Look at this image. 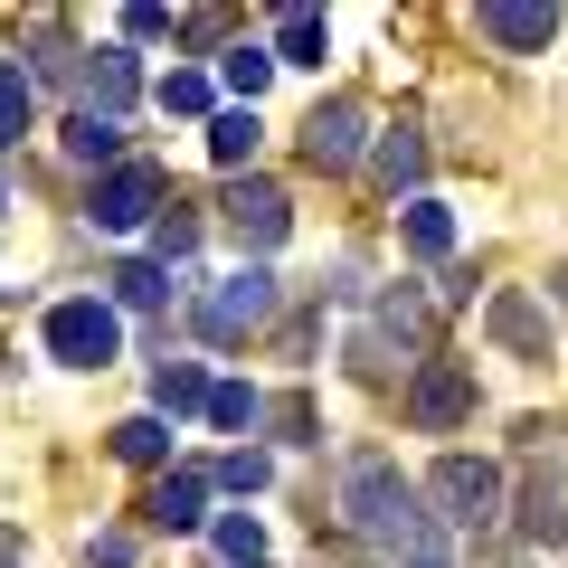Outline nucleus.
Segmentation results:
<instances>
[{
    "mask_svg": "<svg viewBox=\"0 0 568 568\" xmlns=\"http://www.w3.org/2000/svg\"><path fill=\"white\" fill-rule=\"evenodd\" d=\"M219 559H227V568H265V530H256V511H227V521H219Z\"/></svg>",
    "mask_w": 568,
    "mask_h": 568,
    "instance_id": "19",
    "label": "nucleus"
},
{
    "mask_svg": "<svg viewBox=\"0 0 568 568\" xmlns=\"http://www.w3.org/2000/svg\"><path fill=\"white\" fill-rule=\"evenodd\" d=\"M190 246H200V219H190V209H171V219L152 227V256H162V265H181Z\"/></svg>",
    "mask_w": 568,
    "mask_h": 568,
    "instance_id": "25",
    "label": "nucleus"
},
{
    "mask_svg": "<svg viewBox=\"0 0 568 568\" xmlns=\"http://www.w3.org/2000/svg\"><path fill=\"white\" fill-rule=\"evenodd\" d=\"M521 540H568V493L549 484V474L530 484V503H521Z\"/></svg>",
    "mask_w": 568,
    "mask_h": 568,
    "instance_id": "17",
    "label": "nucleus"
},
{
    "mask_svg": "<svg viewBox=\"0 0 568 568\" xmlns=\"http://www.w3.org/2000/svg\"><path fill=\"white\" fill-rule=\"evenodd\" d=\"M219 474H227V493H265V474H275V465H265L256 446H237V455H227Z\"/></svg>",
    "mask_w": 568,
    "mask_h": 568,
    "instance_id": "28",
    "label": "nucleus"
},
{
    "mask_svg": "<svg viewBox=\"0 0 568 568\" xmlns=\"http://www.w3.org/2000/svg\"><path fill=\"white\" fill-rule=\"evenodd\" d=\"M549 294H559V313H568V265H559V275H549Z\"/></svg>",
    "mask_w": 568,
    "mask_h": 568,
    "instance_id": "33",
    "label": "nucleus"
},
{
    "mask_svg": "<svg viewBox=\"0 0 568 568\" xmlns=\"http://www.w3.org/2000/svg\"><path fill=\"white\" fill-rule=\"evenodd\" d=\"M369 171H379V190H417V181H426V142H417V133L398 123V133H379Z\"/></svg>",
    "mask_w": 568,
    "mask_h": 568,
    "instance_id": "13",
    "label": "nucleus"
},
{
    "mask_svg": "<svg viewBox=\"0 0 568 568\" xmlns=\"http://www.w3.org/2000/svg\"><path fill=\"white\" fill-rule=\"evenodd\" d=\"M209 417H219V426H256L265 398H256V388H209Z\"/></svg>",
    "mask_w": 568,
    "mask_h": 568,
    "instance_id": "26",
    "label": "nucleus"
},
{
    "mask_svg": "<svg viewBox=\"0 0 568 568\" xmlns=\"http://www.w3.org/2000/svg\"><path fill=\"white\" fill-rule=\"evenodd\" d=\"M162 114H209V77L200 67H171L162 77Z\"/></svg>",
    "mask_w": 568,
    "mask_h": 568,
    "instance_id": "24",
    "label": "nucleus"
},
{
    "mask_svg": "<svg viewBox=\"0 0 568 568\" xmlns=\"http://www.w3.org/2000/svg\"><path fill=\"white\" fill-rule=\"evenodd\" d=\"M123 29H133V39H152V29H171V10H162V0H133V10H123Z\"/></svg>",
    "mask_w": 568,
    "mask_h": 568,
    "instance_id": "30",
    "label": "nucleus"
},
{
    "mask_svg": "<svg viewBox=\"0 0 568 568\" xmlns=\"http://www.w3.org/2000/svg\"><path fill=\"white\" fill-rule=\"evenodd\" d=\"M39 77H77V48H67L58 29H39Z\"/></svg>",
    "mask_w": 568,
    "mask_h": 568,
    "instance_id": "29",
    "label": "nucleus"
},
{
    "mask_svg": "<svg viewBox=\"0 0 568 568\" xmlns=\"http://www.w3.org/2000/svg\"><path fill=\"white\" fill-rule=\"evenodd\" d=\"M152 209H162V171L152 162H114L95 181V227H142Z\"/></svg>",
    "mask_w": 568,
    "mask_h": 568,
    "instance_id": "7",
    "label": "nucleus"
},
{
    "mask_svg": "<svg viewBox=\"0 0 568 568\" xmlns=\"http://www.w3.org/2000/svg\"><path fill=\"white\" fill-rule=\"evenodd\" d=\"M67 152L114 171V162H123V123H104V114H67Z\"/></svg>",
    "mask_w": 568,
    "mask_h": 568,
    "instance_id": "16",
    "label": "nucleus"
},
{
    "mask_svg": "<svg viewBox=\"0 0 568 568\" xmlns=\"http://www.w3.org/2000/svg\"><path fill=\"white\" fill-rule=\"evenodd\" d=\"M474 29H484L493 48H549V39H559V10H530V0H484V10H474Z\"/></svg>",
    "mask_w": 568,
    "mask_h": 568,
    "instance_id": "10",
    "label": "nucleus"
},
{
    "mask_svg": "<svg viewBox=\"0 0 568 568\" xmlns=\"http://www.w3.org/2000/svg\"><path fill=\"white\" fill-rule=\"evenodd\" d=\"M323 48H332L323 10H284L275 20V67H323Z\"/></svg>",
    "mask_w": 568,
    "mask_h": 568,
    "instance_id": "12",
    "label": "nucleus"
},
{
    "mask_svg": "<svg viewBox=\"0 0 568 568\" xmlns=\"http://www.w3.org/2000/svg\"><path fill=\"white\" fill-rule=\"evenodd\" d=\"M114 294H123V304H162V294H171V275H162V265H123V275H114Z\"/></svg>",
    "mask_w": 568,
    "mask_h": 568,
    "instance_id": "27",
    "label": "nucleus"
},
{
    "mask_svg": "<svg viewBox=\"0 0 568 568\" xmlns=\"http://www.w3.org/2000/svg\"><path fill=\"white\" fill-rule=\"evenodd\" d=\"M152 407H162V417L209 407V369H200V361H162V369H152Z\"/></svg>",
    "mask_w": 568,
    "mask_h": 568,
    "instance_id": "14",
    "label": "nucleus"
},
{
    "mask_svg": "<svg viewBox=\"0 0 568 568\" xmlns=\"http://www.w3.org/2000/svg\"><path fill=\"white\" fill-rule=\"evenodd\" d=\"M417 503H436L446 530H493V511H503V465H484V455H446V465L426 474Z\"/></svg>",
    "mask_w": 568,
    "mask_h": 568,
    "instance_id": "2",
    "label": "nucleus"
},
{
    "mask_svg": "<svg viewBox=\"0 0 568 568\" xmlns=\"http://www.w3.org/2000/svg\"><path fill=\"white\" fill-rule=\"evenodd\" d=\"M209 152H219V162L237 171L246 152H256V104H237V114H219V123H209Z\"/></svg>",
    "mask_w": 568,
    "mask_h": 568,
    "instance_id": "21",
    "label": "nucleus"
},
{
    "mask_svg": "<svg viewBox=\"0 0 568 568\" xmlns=\"http://www.w3.org/2000/svg\"><path fill=\"white\" fill-rule=\"evenodd\" d=\"M190 323H200V342H246V332H265L275 323V275H265V265H237L219 294H200Z\"/></svg>",
    "mask_w": 568,
    "mask_h": 568,
    "instance_id": "3",
    "label": "nucleus"
},
{
    "mask_svg": "<svg viewBox=\"0 0 568 568\" xmlns=\"http://www.w3.org/2000/svg\"><path fill=\"white\" fill-rule=\"evenodd\" d=\"M407 417H417L426 436L465 426V417H474V369H465V361H426L417 379H407Z\"/></svg>",
    "mask_w": 568,
    "mask_h": 568,
    "instance_id": "5",
    "label": "nucleus"
},
{
    "mask_svg": "<svg viewBox=\"0 0 568 568\" xmlns=\"http://www.w3.org/2000/svg\"><path fill=\"white\" fill-rule=\"evenodd\" d=\"M227 227H237V237L265 256V246H284L294 209H284V190H275V181H237V190H227Z\"/></svg>",
    "mask_w": 568,
    "mask_h": 568,
    "instance_id": "9",
    "label": "nucleus"
},
{
    "mask_svg": "<svg viewBox=\"0 0 568 568\" xmlns=\"http://www.w3.org/2000/svg\"><path fill=\"white\" fill-rule=\"evenodd\" d=\"M114 455H123V465H162V455H171V426L162 417H123L114 426Z\"/></svg>",
    "mask_w": 568,
    "mask_h": 568,
    "instance_id": "18",
    "label": "nucleus"
},
{
    "mask_svg": "<svg viewBox=\"0 0 568 568\" xmlns=\"http://www.w3.org/2000/svg\"><path fill=\"white\" fill-rule=\"evenodd\" d=\"M85 559H95V568H133V540H123V530H104V540L85 549Z\"/></svg>",
    "mask_w": 568,
    "mask_h": 568,
    "instance_id": "31",
    "label": "nucleus"
},
{
    "mask_svg": "<svg viewBox=\"0 0 568 568\" xmlns=\"http://www.w3.org/2000/svg\"><path fill=\"white\" fill-rule=\"evenodd\" d=\"M407 568H446V549H436V540H426V549H407Z\"/></svg>",
    "mask_w": 568,
    "mask_h": 568,
    "instance_id": "32",
    "label": "nucleus"
},
{
    "mask_svg": "<svg viewBox=\"0 0 568 568\" xmlns=\"http://www.w3.org/2000/svg\"><path fill=\"white\" fill-rule=\"evenodd\" d=\"M361 133H369V114H361L351 95L313 104V123H304V162H313V171H351V162H361Z\"/></svg>",
    "mask_w": 568,
    "mask_h": 568,
    "instance_id": "6",
    "label": "nucleus"
},
{
    "mask_svg": "<svg viewBox=\"0 0 568 568\" xmlns=\"http://www.w3.org/2000/svg\"><path fill=\"white\" fill-rule=\"evenodd\" d=\"M219 77L237 85L246 104H256V95H265V77H275V48H227V67H219Z\"/></svg>",
    "mask_w": 568,
    "mask_h": 568,
    "instance_id": "23",
    "label": "nucleus"
},
{
    "mask_svg": "<svg viewBox=\"0 0 568 568\" xmlns=\"http://www.w3.org/2000/svg\"><path fill=\"white\" fill-rule=\"evenodd\" d=\"M20 133H29V67L0 58V142H20Z\"/></svg>",
    "mask_w": 568,
    "mask_h": 568,
    "instance_id": "20",
    "label": "nucleus"
},
{
    "mask_svg": "<svg viewBox=\"0 0 568 568\" xmlns=\"http://www.w3.org/2000/svg\"><path fill=\"white\" fill-rule=\"evenodd\" d=\"M342 521L361 530V540H379V549H426V540H436V530H426V511H417V484H407L388 455H361V465H351Z\"/></svg>",
    "mask_w": 568,
    "mask_h": 568,
    "instance_id": "1",
    "label": "nucleus"
},
{
    "mask_svg": "<svg viewBox=\"0 0 568 568\" xmlns=\"http://www.w3.org/2000/svg\"><path fill=\"white\" fill-rule=\"evenodd\" d=\"M407 246H417V256H446L455 246V219L436 200H407Z\"/></svg>",
    "mask_w": 568,
    "mask_h": 568,
    "instance_id": "22",
    "label": "nucleus"
},
{
    "mask_svg": "<svg viewBox=\"0 0 568 568\" xmlns=\"http://www.w3.org/2000/svg\"><path fill=\"white\" fill-rule=\"evenodd\" d=\"M77 77H85V114H104V123H114L123 104H133L142 67H133V48H95V67H77Z\"/></svg>",
    "mask_w": 568,
    "mask_h": 568,
    "instance_id": "11",
    "label": "nucleus"
},
{
    "mask_svg": "<svg viewBox=\"0 0 568 568\" xmlns=\"http://www.w3.org/2000/svg\"><path fill=\"white\" fill-rule=\"evenodd\" d=\"M484 332L503 351H521V361H549V304H540V294H521V284H503V294L484 304Z\"/></svg>",
    "mask_w": 568,
    "mask_h": 568,
    "instance_id": "8",
    "label": "nucleus"
},
{
    "mask_svg": "<svg viewBox=\"0 0 568 568\" xmlns=\"http://www.w3.org/2000/svg\"><path fill=\"white\" fill-rule=\"evenodd\" d=\"M152 530H200V474H171V484H152Z\"/></svg>",
    "mask_w": 568,
    "mask_h": 568,
    "instance_id": "15",
    "label": "nucleus"
},
{
    "mask_svg": "<svg viewBox=\"0 0 568 568\" xmlns=\"http://www.w3.org/2000/svg\"><path fill=\"white\" fill-rule=\"evenodd\" d=\"M48 351H58L67 369H104V361L123 351L114 304H95V294H85V304H58V313H48Z\"/></svg>",
    "mask_w": 568,
    "mask_h": 568,
    "instance_id": "4",
    "label": "nucleus"
}]
</instances>
